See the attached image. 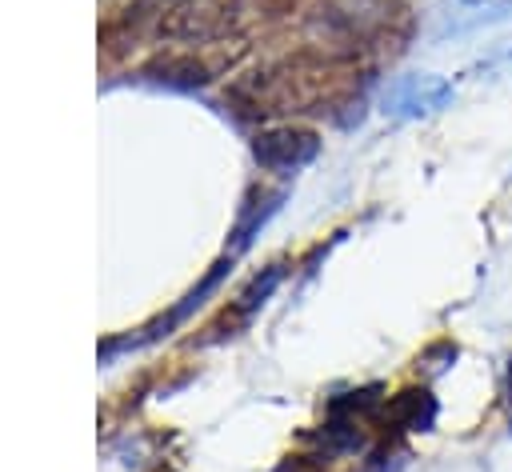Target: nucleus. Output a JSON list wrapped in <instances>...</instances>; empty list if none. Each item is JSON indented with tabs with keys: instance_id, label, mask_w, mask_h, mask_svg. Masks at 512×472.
<instances>
[{
	"instance_id": "nucleus-4",
	"label": "nucleus",
	"mask_w": 512,
	"mask_h": 472,
	"mask_svg": "<svg viewBox=\"0 0 512 472\" xmlns=\"http://www.w3.org/2000/svg\"><path fill=\"white\" fill-rule=\"evenodd\" d=\"M504 404H508V424H512V360H508V380H504Z\"/></svg>"
},
{
	"instance_id": "nucleus-1",
	"label": "nucleus",
	"mask_w": 512,
	"mask_h": 472,
	"mask_svg": "<svg viewBox=\"0 0 512 472\" xmlns=\"http://www.w3.org/2000/svg\"><path fill=\"white\" fill-rule=\"evenodd\" d=\"M456 96L452 80L436 76V72H404L396 76L384 96H380V108L384 116H396V120H416V116H432L440 108H448Z\"/></svg>"
},
{
	"instance_id": "nucleus-3",
	"label": "nucleus",
	"mask_w": 512,
	"mask_h": 472,
	"mask_svg": "<svg viewBox=\"0 0 512 472\" xmlns=\"http://www.w3.org/2000/svg\"><path fill=\"white\" fill-rule=\"evenodd\" d=\"M392 416H396V424H404V428H412V432H428V428L436 424V400H432V392H424V388H408V392L396 396Z\"/></svg>"
},
{
	"instance_id": "nucleus-2",
	"label": "nucleus",
	"mask_w": 512,
	"mask_h": 472,
	"mask_svg": "<svg viewBox=\"0 0 512 472\" xmlns=\"http://www.w3.org/2000/svg\"><path fill=\"white\" fill-rule=\"evenodd\" d=\"M316 152H320V140L316 132H304V128H272L252 144V156L272 172H296L308 160H316Z\"/></svg>"
},
{
	"instance_id": "nucleus-5",
	"label": "nucleus",
	"mask_w": 512,
	"mask_h": 472,
	"mask_svg": "<svg viewBox=\"0 0 512 472\" xmlns=\"http://www.w3.org/2000/svg\"><path fill=\"white\" fill-rule=\"evenodd\" d=\"M464 4H476V0H464Z\"/></svg>"
}]
</instances>
